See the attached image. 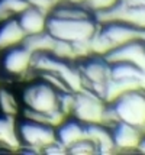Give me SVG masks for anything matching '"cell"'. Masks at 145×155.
<instances>
[{
    "label": "cell",
    "instance_id": "1",
    "mask_svg": "<svg viewBox=\"0 0 145 155\" xmlns=\"http://www.w3.org/2000/svg\"><path fill=\"white\" fill-rule=\"evenodd\" d=\"M99 29L94 13L89 7L73 0L57 2L49 10L45 31L52 38L70 44L89 42Z\"/></svg>",
    "mask_w": 145,
    "mask_h": 155
},
{
    "label": "cell",
    "instance_id": "2",
    "mask_svg": "<svg viewBox=\"0 0 145 155\" xmlns=\"http://www.w3.org/2000/svg\"><path fill=\"white\" fill-rule=\"evenodd\" d=\"M60 93L49 83L38 77L22 93V101L25 104L23 116L57 128L67 117L60 110Z\"/></svg>",
    "mask_w": 145,
    "mask_h": 155
},
{
    "label": "cell",
    "instance_id": "3",
    "mask_svg": "<svg viewBox=\"0 0 145 155\" xmlns=\"http://www.w3.org/2000/svg\"><path fill=\"white\" fill-rule=\"evenodd\" d=\"M107 104L116 122H125L145 132V87L125 90Z\"/></svg>",
    "mask_w": 145,
    "mask_h": 155
},
{
    "label": "cell",
    "instance_id": "4",
    "mask_svg": "<svg viewBox=\"0 0 145 155\" xmlns=\"http://www.w3.org/2000/svg\"><path fill=\"white\" fill-rule=\"evenodd\" d=\"M16 132L21 148H25V152H44V149L57 139L54 126L25 116L21 120H16Z\"/></svg>",
    "mask_w": 145,
    "mask_h": 155
},
{
    "label": "cell",
    "instance_id": "5",
    "mask_svg": "<svg viewBox=\"0 0 145 155\" xmlns=\"http://www.w3.org/2000/svg\"><path fill=\"white\" fill-rule=\"evenodd\" d=\"M106 110H107V101H104L94 91L86 87L74 91L70 116L76 117L78 122L84 125L103 123Z\"/></svg>",
    "mask_w": 145,
    "mask_h": 155
},
{
    "label": "cell",
    "instance_id": "6",
    "mask_svg": "<svg viewBox=\"0 0 145 155\" xmlns=\"http://www.w3.org/2000/svg\"><path fill=\"white\" fill-rule=\"evenodd\" d=\"M76 62L77 71L83 81V87L94 91L102 97L106 81L110 78V64L103 55L90 54L78 58Z\"/></svg>",
    "mask_w": 145,
    "mask_h": 155
},
{
    "label": "cell",
    "instance_id": "7",
    "mask_svg": "<svg viewBox=\"0 0 145 155\" xmlns=\"http://www.w3.org/2000/svg\"><path fill=\"white\" fill-rule=\"evenodd\" d=\"M34 54L23 44L7 48L0 52V73L9 78H22L32 70Z\"/></svg>",
    "mask_w": 145,
    "mask_h": 155
},
{
    "label": "cell",
    "instance_id": "8",
    "mask_svg": "<svg viewBox=\"0 0 145 155\" xmlns=\"http://www.w3.org/2000/svg\"><path fill=\"white\" fill-rule=\"evenodd\" d=\"M103 57L109 62L124 61V62L133 64L138 68H141L142 71H145V41L142 36L135 38L120 47L110 49Z\"/></svg>",
    "mask_w": 145,
    "mask_h": 155
},
{
    "label": "cell",
    "instance_id": "9",
    "mask_svg": "<svg viewBox=\"0 0 145 155\" xmlns=\"http://www.w3.org/2000/svg\"><path fill=\"white\" fill-rule=\"evenodd\" d=\"M109 129L116 151H137V145L142 135V130L120 120L115 122L112 126H109Z\"/></svg>",
    "mask_w": 145,
    "mask_h": 155
},
{
    "label": "cell",
    "instance_id": "10",
    "mask_svg": "<svg viewBox=\"0 0 145 155\" xmlns=\"http://www.w3.org/2000/svg\"><path fill=\"white\" fill-rule=\"evenodd\" d=\"M55 136L57 141L68 149V147H71L76 141L86 136L84 135V123L78 122L73 116H67L55 128Z\"/></svg>",
    "mask_w": 145,
    "mask_h": 155
},
{
    "label": "cell",
    "instance_id": "11",
    "mask_svg": "<svg viewBox=\"0 0 145 155\" xmlns=\"http://www.w3.org/2000/svg\"><path fill=\"white\" fill-rule=\"evenodd\" d=\"M47 18H48V13L42 12L39 9L28 6L16 19L19 22L22 31L25 32V35H34L45 31Z\"/></svg>",
    "mask_w": 145,
    "mask_h": 155
},
{
    "label": "cell",
    "instance_id": "12",
    "mask_svg": "<svg viewBox=\"0 0 145 155\" xmlns=\"http://www.w3.org/2000/svg\"><path fill=\"white\" fill-rule=\"evenodd\" d=\"M25 32L22 31L18 19H9L0 22V52L7 48L19 45L25 39Z\"/></svg>",
    "mask_w": 145,
    "mask_h": 155
},
{
    "label": "cell",
    "instance_id": "13",
    "mask_svg": "<svg viewBox=\"0 0 145 155\" xmlns=\"http://www.w3.org/2000/svg\"><path fill=\"white\" fill-rule=\"evenodd\" d=\"M16 116L0 113V147L9 149H19V138L16 132Z\"/></svg>",
    "mask_w": 145,
    "mask_h": 155
},
{
    "label": "cell",
    "instance_id": "14",
    "mask_svg": "<svg viewBox=\"0 0 145 155\" xmlns=\"http://www.w3.org/2000/svg\"><path fill=\"white\" fill-rule=\"evenodd\" d=\"M26 7L25 0H0V22L18 18Z\"/></svg>",
    "mask_w": 145,
    "mask_h": 155
},
{
    "label": "cell",
    "instance_id": "15",
    "mask_svg": "<svg viewBox=\"0 0 145 155\" xmlns=\"http://www.w3.org/2000/svg\"><path fill=\"white\" fill-rule=\"evenodd\" d=\"M18 109H19V101L13 93L5 87H0V113L16 116Z\"/></svg>",
    "mask_w": 145,
    "mask_h": 155
},
{
    "label": "cell",
    "instance_id": "16",
    "mask_svg": "<svg viewBox=\"0 0 145 155\" xmlns=\"http://www.w3.org/2000/svg\"><path fill=\"white\" fill-rule=\"evenodd\" d=\"M67 152H70V154H97L94 143L87 136L76 141L71 147H68Z\"/></svg>",
    "mask_w": 145,
    "mask_h": 155
},
{
    "label": "cell",
    "instance_id": "17",
    "mask_svg": "<svg viewBox=\"0 0 145 155\" xmlns=\"http://www.w3.org/2000/svg\"><path fill=\"white\" fill-rule=\"evenodd\" d=\"M26 5L35 9H39L45 13H49V10L54 7L55 5V0H25Z\"/></svg>",
    "mask_w": 145,
    "mask_h": 155
},
{
    "label": "cell",
    "instance_id": "18",
    "mask_svg": "<svg viewBox=\"0 0 145 155\" xmlns=\"http://www.w3.org/2000/svg\"><path fill=\"white\" fill-rule=\"evenodd\" d=\"M117 3H120L124 6L142 7V9H145V0H117Z\"/></svg>",
    "mask_w": 145,
    "mask_h": 155
},
{
    "label": "cell",
    "instance_id": "19",
    "mask_svg": "<svg viewBox=\"0 0 145 155\" xmlns=\"http://www.w3.org/2000/svg\"><path fill=\"white\" fill-rule=\"evenodd\" d=\"M135 152L145 154V132H142V135L139 138V142H138V145H137V151Z\"/></svg>",
    "mask_w": 145,
    "mask_h": 155
},
{
    "label": "cell",
    "instance_id": "20",
    "mask_svg": "<svg viewBox=\"0 0 145 155\" xmlns=\"http://www.w3.org/2000/svg\"><path fill=\"white\" fill-rule=\"evenodd\" d=\"M57 2H61V0H55V3H57ZM73 2H80V3H83L84 0H73ZM83 5H84V3H83Z\"/></svg>",
    "mask_w": 145,
    "mask_h": 155
}]
</instances>
